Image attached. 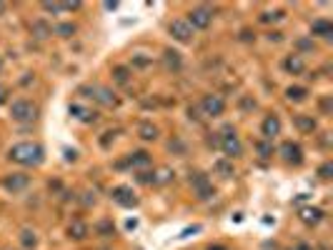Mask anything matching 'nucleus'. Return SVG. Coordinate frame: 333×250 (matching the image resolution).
<instances>
[{"mask_svg":"<svg viewBox=\"0 0 333 250\" xmlns=\"http://www.w3.org/2000/svg\"><path fill=\"white\" fill-rule=\"evenodd\" d=\"M8 158L13 163H20V165H40L43 158H45V150L38 143H18L8 150Z\"/></svg>","mask_w":333,"mask_h":250,"instance_id":"1","label":"nucleus"},{"mask_svg":"<svg viewBox=\"0 0 333 250\" xmlns=\"http://www.w3.org/2000/svg\"><path fill=\"white\" fill-rule=\"evenodd\" d=\"M218 145H220L223 155L228 158V160H233V158H238L243 153L241 138L236 135V130H233L231 125H228V128H223V133H220V138H218Z\"/></svg>","mask_w":333,"mask_h":250,"instance_id":"2","label":"nucleus"},{"mask_svg":"<svg viewBox=\"0 0 333 250\" xmlns=\"http://www.w3.org/2000/svg\"><path fill=\"white\" fill-rule=\"evenodd\" d=\"M10 115H13V120H18V123H31V120L38 118V105L31 103V100H25V98L13 100V105H10Z\"/></svg>","mask_w":333,"mask_h":250,"instance_id":"3","label":"nucleus"},{"mask_svg":"<svg viewBox=\"0 0 333 250\" xmlns=\"http://www.w3.org/2000/svg\"><path fill=\"white\" fill-rule=\"evenodd\" d=\"M185 23H188L193 30H206L213 23V10L206 8V5H198V8H193V10L188 13V20H185Z\"/></svg>","mask_w":333,"mask_h":250,"instance_id":"4","label":"nucleus"},{"mask_svg":"<svg viewBox=\"0 0 333 250\" xmlns=\"http://www.w3.org/2000/svg\"><path fill=\"white\" fill-rule=\"evenodd\" d=\"M190 188H193V193H196L201 200H211L213 195H215V188H213L211 178H208L206 173H193V175H190Z\"/></svg>","mask_w":333,"mask_h":250,"instance_id":"5","label":"nucleus"},{"mask_svg":"<svg viewBox=\"0 0 333 250\" xmlns=\"http://www.w3.org/2000/svg\"><path fill=\"white\" fill-rule=\"evenodd\" d=\"M201 108H203V113H206L208 118H218V115H223V110H226V100H223L220 95L208 93L201 98Z\"/></svg>","mask_w":333,"mask_h":250,"instance_id":"6","label":"nucleus"},{"mask_svg":"<svg viewBox=\"0 0 333 250\" xmlns=\"http://www.w3.org/2000/svg\"><path fill=\"white\" fill-rule=\"evenodd\" d=\"M80 93H91L88 98L93 100H98L100 105H105V108H113L118 100H116V93L113 90H108V88H103V85H91V88H80Z\"/></svg>","mask_w":333,"mask_h":250,"instance_id":"7","label":"nucleus"},{"mask_svg":"<svg viewBox=\"0 0 333 250\" xmlns=\"http://www.w3.org/2000/svg\"><path fill=\"white\" fill-rule=\"evenodd\" d=\"M278 153H281V158H283L288 165H301V163H303V148L298 145V143H293V140L281 143Z\"/></svg>","mask_w":333,"mask_h":250,"instance_id":"8","label":"nucleus"},{"mask_svg":"<svg viewBox=\"0 0 333 250\" xmlns=\"http://www.w3.org/2000/svg\"><path fill=\"white\" fill-rule=\"evenodd\" d=\"M110 198H113L121 208H135V205H138V198H135V193H133L130 185H116L110 190Z\"/></svg>","mask_w":333,"mask_h":250,"instance_id":"9","label":"nucleus"},{"mask_svg":"<svg viewBox=\"0 0 333 250\" xmlns=\"http://www.w3.org/2000/svg\"><path fill=\"white\" fill-rule=\"evenodd\" d=\"M168 33H171L178 43H190V40H193V33H196V30H193L185 20H173V23L168 25Z\"/></svg>","mask_w":333,"mask_h":250,"instance_id":"10","label":"nucleus"},{"mask_svg":"<svg viewBox=\"0 0 333 250\" xmlns=\"http://www.w3.org/2000/svg\"><path fill=\"white\" fill-rule=\"evenodd\" d=\"M31 183V178L25 175V173H10L5 180H3V185L5 190H10V193H18V190H25Z\"/></svg>","mask_w":333,"mask_h":250,"instance_id":"11","label":"nucleus"},{"mask_svg":"<svg viewBox=\"0 0 333 250\" xmlns=\"http://www.w3.org/2000/svg\"><path fill=\"white\" fill-rule=\"evenodd\" d=\"M261 133H263V140H273L281 133V118L278 115H266V120L261 125Z\"/></svg>","mask_w":333,"mask_h":250,"instance_id":"12","label":"nucleus"},{"mask_svg":"<svg viewBox=\"0 0 333 250\" xmlns=\"http://www.w3.org/2000/svg\"><path fill=\"white\" fill-rule=\"evenodd\" d=\"M298 218L306 223V225H318L323 220V210L321 208H313V205H306L298 210Z\"/></svg>","mask_w":333,"mask_h":250,"instance_id":"13","label":"nucleus"},{"mask_svg":"<svg viewBox=\"0 0 333 250\" xmlns=\"http://www.w3.org/2000/svg\"><path fill=\"white\" fill-rule=\"evenodd\" d=\"M311 35H318V38H331L333 35V23L326 18H318L311 23Z\"/></svg>","mask_w":333,"mask_h":250,"instance_id":"14","label":"nucleus"},{"mask_svg":"<svg viewBox=\"0 0 333 250\" xmlns=\"http://www.w3.org/2000/svg\"><path fill=\"white\" fill-rule=\"evenodd\" d=\"M283 68H286L291 75H301L303 70H306V63H303L301 55H288V58L283 60Z\"/></svg>","mask_w":333,"mask_h":250,"instance_id":"15","label":"nucleus"},{"mask_svg":"<svg viewBox=\"0 0 333 250\" xmlns=\"http://www.w3.org/2000/svg\"><path fill=\"white\" fill-rule=\"evenodd\" d=\"M125 165H130V168H146V165H151V155L146 150H135V153L128 155Z\"/></svg>","mask_w":333,"mask_h":250,"instance_id":"16","label":"nucleus"},{"mask_svg":"<svg viewBox=\"0 0 333 250\" xmlns=\"http://www.w3.org/2000/svg\"><path fill=\"white\" fill-rule=\"evenodd\" d=\"M68 235H70L73 240H83V238H88V225H86L83 220H73V223L68 225Z\"/></svg>","mask_w":333,"mask_h":250,"instance_id":"17","label":"nucleus"},{"mask_svg":"<svg viewBox=\"0 0 333 250\" xmlns=\"http://www.w3.org/2000/svg\"><path fill=\"white\" fill-rule=\"evenodd\" d=\"M163 63H165V68L168 70H181V65H183V58H181V53L178 50H165L163 53Z\"/></svg>","mask_w":333,"mask_h":250,"instance_id":"18","label":"nucleus"},{"mask_svg":"<svg viewBox=\"0 0 333 250\" xmlns=\"http://www.w3.org/2000/svg\"><path fill=\"white\" fill-rule=\"evenodd\" d=\"M293 125H296L301 133H313V130H316V118H313V115H303L301 113V115L293 118Z\"/></svg>","mask_w":333,"mask_h":250,"instance_id":"19","label":"nucleus"},{"mask_svg":"<svg viewBox=\"0 0 333 250\" xmlns=\"http://www.w3.org/2000/svg\"><path fill=\"white\" fill-rule=\"evenodd\" d=\"M70 115H75L78 120H83V123H93L98 115L91 113V110H86V108H80V105H70Z\"/></svg>","mask_w":333,"mask_h":250,"instance_id":"20","label":"nucleus"},{"mask_svg":"<svg viewBox=\"0 0 333 250\" xmlns=\"http://www.w3.org/2000/svg\"><path fill=\"white\" fill-rule=\"evenodd\" d=\"M138 135H141L143 140H155V138H158V128L153 123H141L138 125Z\"/></svg>","mask_w":333,"mask_h":250,"instance_id":"21","label":"nucleus"},{"mask_svg":"<svg viewBox=\"0 0 333 250\" xmlns=\"http://www.w3.org/2000/svg\"><path fill=\"white\" fill-rule=\"evenodd\" d=\"M33 35L43 40V38H48V35H53V28H50V25H48L45 20H35V23H33Z\"/></svg>","mask_w":333,"mask_h":250,"instance_id":"22","label":"nucleus"},{"mask_svg":"<svg viewBox=\"0 0 333 250\" xmlns=\"http://www.w3.org/2000/svg\"><path fill=\"white\" fill-rule=\"evenodd\" d=\"M286 95H288V100H296V103H301V100H306V95H308V88H301V85H291V88L286 90Z\"/></svg>","mask_w":333,"mask_h":250,"instance_id":"23","label":"nucleus"},{"mask_svg":"<svg viewBox=\"0 0 333 250\" xmlns=\"http://www.w3.org/2000/svg\"><path fill=\"white\" fill-rule=\"evenodd\" d=\"M215 170H218L223 178H231V175H236V170H233V163H228V158L218 160V163H215Z\"/></svg>","mask_w":333,"mask_h":250,"instance_id":"24","label":"nucleus"},{"mask_svg":"<svg viewBox=\"0 0 333 250\" xmlns=\"http://www.w3.org/2000/svg\"><path fill=\"white\" fill-rule=\"evenodd\" d=\"M113 78H116V83L125 85V83L130 80V70H128L125 65H116V68H113Z\"/></svg>","mask_w":333,"mask_h":250,"instance_id":"25","label":"nucleus"},{"mask_svg":"<svg viewBox=\"0 0 333 250\" xmlns=\"http://www.w3.org/2000/svg\"><path fill=\"white\" fill-rule=\"evenodd\" d=\"M95 230H98L103 238H110V235H116V228H113V223H110V220H100V223L95 225Z\"/></svg>","mask_w":333,"mask_h":250,"instance_id":"26","label":"nucleus"},{"mask_svg":"<svg viewBox=\"0 0 333 250\" xmlns=\"http://www.w3.org/2000/svg\"><path fill=\"white\" fill-rule=\"evenodd\" d=\"M20 243H23V248H35V245H38V238H35V233H33V230H23V233H20Z\"/></svg>","mask_w":333,"mask_h":250,"instance_id":"27","label":"nucleus"},{"mask_svg":"<svg viewBox=\"0 0 333 250\" xmlns=\"http://www.w3.org/2000/svg\"><path fill=\"white\" fill-rule=\"evenodd\" d=\"M256 150H258V155L261 158H271L273 155V143L271 140H258V143H256Z\"/></svg>","mask_w":333,"mask_h":250,"instance_id":"28","label":"nucleus"},{"mask_svg":"<svg viewBox=\"0 0 333 250\" xmlns=\"http://www.w3.org/2000/svg\"><path fill=\"white\" fill-rule=\"evenodd\" d=\"M78 30L73 23H61V25H55V33L58 35H63V38H68V35H73V33Z\"/></svg>","mask_w":333,"mask_h":250,"instance_id":"29","label":"nucleus"},{"mask_svg":"<svg viewBox=\"0 0 333 250\" xmlns=\"http://www.w3.org/2000/svg\"><path fill=\"white\" fill-rule=\"evenodd\" d=\"M318 175H321L323 180H328V178L333 175V163H323V165L318 168Z\"/></svg>","mask_w":333,"mask_h":250,"instance_id":"30","label":"nucleus"},{"mask_svg":"<svg viewBox=\"0 0 333 250\" xmlns=\"http://www.w3.org/2000/svg\"><path fill=\"white\" fill-rule=\"evenodd\" d=\"M281 18H283L281 10H275V13H263V15H261V23H271V20H281Z\"/></svg>","mask_w":333,"mask_h":250,"instance_id":"31","label":"nucleus"},{"mask_svg":"<svg viewBox=\"0 0 333 250\" xmlns=\"http://www.w3.org/2000/svg\"><path fill=\"white\" fill-rule=\"evenodd\" d=\"M43 10H48V13H63V3H43Z\"/></svg>","mask_w":333,"mask_h":250,"instance_id":"32","label":"nucleus"},{"mask_svg":"<svg viewBox=\"0 0 333 250\" xmlns=\"http://www.w3.org/2000/svg\"><path fill=\"white\" fill-rule=\"evenodd\" d=\"M133 65H138V68H146V65H151V58H146L143 53H138V55L133 58Z\"/></svg>","mask_w":333,"mask_h":250,"instance_id":"33","label":"nucleus"},{"mask_svg":"<svg viewBox=\"0 0 333 250\" xmlns=\"http://www.w3.org/2000/svg\"><path fill=\"white\" fill-rule=\"evenodd\" d=\"M171 178H173V173H171V170H168V168H163V170H160V175H158V178H155V183H168V180H171Z\"/></svg>","mask_w":333,"mask_h":250,"instance_id":"34","label":"nucleus"},{"mask_svg":"<svg viewBox=\"0 0 333 250\" xmlns=\"http://www.w3.org/2000/svg\"><path fill=\"white\" fill-rule=\"evenodd\" d=\"M138 183H146V185H148V183H155V173H141V175H138Z\"/></svg>","mask_w":333,"mask_h":250,"instance_id":"35","label":"nucleus"},{"mask_svg":"<svg viewBox=\"0 0 333 250\" xmlns=\"http://www.w3.org/2000/svg\"><path fill=\"white\" fill-rule=\"evenodd\" d=\"M198 230H201V225H193V228H185V230H183V233H181V238H188L190 233H198Z\"/></svg>","mask_w":333,"mask_h":250,"instance_id":"36","label":"nucleus"},{"mask_svg":"<svg viewBox=\"0 0 333 250\" xmlns=\"http://www.w3.org/2000/svg\"><path fill=\"white\" fill-rule=\"evenodd\" d=\"M5 100H8V90H5V88H3V85H0V105H3V103H5Z\"/></svg>","mask_w":333,"mask_h":250,"instance_id":"37","label":"nucleus"},{"mask_svg":"<svg viewBox=\"0 0 333 250\" xmlns=\"http://www.w3.org/2000/svg\"><path fill=\"white\" fill-rule=\"evenodd\" d=\"M321 108H323V113H328V108H331V100H328V98H326V100H323V103H321Z\"/></svg>","mask_w":333,"mask_h":250,"instance_id":"38","label":"nucleus"},{"mask_svg":"<svg viewBox=\"0 0 333 250\" xmlns=\"http://www.w3.org/2000/svg\"><path fill=\"white\" fill-rule=\"evenodd\" d=\"M293 250H313V248H311L308 243H301V245H296V248H293Z\"/></svg>","mask_w":333,"mask_h":250,"instance_id":"39","label":"nucleus"},{"mask_svg":"<svg viewBox=\"0 0 333 250\" xmlns=\"http://www.w3.org/2000/svg\"><path fill=\"white\" fill-rule=\"evenodd\" d=\"M208 250H228V248H226V245H211Z\"/></svg>","mask_w":333,"mask_h":250,"instance_id":"40","label":"nucleus"},{"mask_svg":"<svg viewBox=\"0 0 333 250\" xmlns=\"http://www.w3.org/2000/svg\"><path fill=\"white\" fill-rule=\"evenodd\" d=\"M3 10H5V5H3V3H0V13H3Z\"/></svg>","mask_w":333,"mask_h":250,"instance_id":"41","label":"nucleus"},{"mask_svg":"<svg viewBox=\"0 0 333 250\" xmlns=\"http://www.w3.org/2000/svg\"><path fill=\"white\" fill-rule=\"evenodd\" d=\"M0 68H3V58H0Z\"/></svg>","mask_w":333,"mask_h":250,"instance_id":"42","label":"nucleus"},{"mask_svg":"<svg viewBox=\"0 0 333 250\" xmlns=\"http://www.w3.org/2000/svg\"><path fill=\"white\" fill-rule=\"evenodd\" d=\"M321 250H326V248H321Z\"/></svg>","mask_w":333,"mask_h":250,"instance_id":"43","label":"nucleus"}]
</instances>
